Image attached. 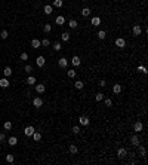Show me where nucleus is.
I'll return each mask as SVG.
<instances>
[{
	"label": "nucleus",
	"mask_w": 148,
	"mask_h": 165,
	"mask_svg": "<svg viewBox=\"0 0 148 165\" xmlns=\"http://www.w3.org/2000/svg\"><path fill=\"white\" fill-rule=\"evenodd\" d=\"M33 106H34V107H37V109H39V107H42V106H43V100H42L40 97L33 98Z\"/></svg>",
	"instance_id": "obj_1"
},
{
	"label": "nucleus",
	"mask_w": 148,
	"mask_h": 165,
	"mask_svg": "<svg viewBox=\"0 0 148 165\" xmlns=\"http://www.w3.org/2000/svg\"><path fill=\"white\" fill-rule=\"evenodd\" d=\"M142 128H144V125H142V122H139V120L133 124V131H135V133H141Z\"/></svg>",
	"instance_id": "obj_2"
},
{
	"label": "nucleus",
	"mask_w": 148,
	"mask_h": 165,
	"mask_svg": "<svg viewBox=\"0 0 148 165\" xmlns=\"http://www.w3.org/2000/svg\"><path fill=\"white\" fill-rule=\"evenodd\" d=\"M80 125H83V126H87V125H89L90 124V120H89V118H87V116H80Z\"/></svg>",
	"instance_id": "obj_3"
},
{
	"label": "nucleus",
	"mask_w": 148,
	"mask_h": 165,
	"mask_svg": "<svg viewBox=\"0 0 148 165\" xmlns=\"http://www.w3.org/2000/svg\"><path fill=\"white\" fill-rule=\"evenodd\" d=\"M126 45V40L123 39V37H118V39H116V46L117 48H124Z\"/></svg>",
	"instance_id": "obj_4"
},
{
	"label": "nucleus",
	"mask_w": 148,
	"mask_h": 165,
	"mask_svg": "<svg viewBox=\"0 0 148 165\" xmlns=\"http://www.w3.org/2000/svg\"><path fill=\"white\" fill-rule=\"evenodd\" d=\"M126 155H127V150H126V149H123V147H120V149L117 150V156H118L120 159H123Z\"/></svg>",
	"instance_id": "obj_5"
},
{
	"label": "nucleus",
	"mask_w": 148,
	"mask_h": 165,
	"mask_svg": "<svg viewBox=\"0 0 148 165\" xmlns=\"http://www.w3.org/2000/svg\"><path fill=\"white\" fill-rule=\"evenodd\" d=\"M71 63H73V65H76V67H77V65H80L81 60H80V57H79V55H74V57L71 58Z\"/></svg>",
	"instance_id": "obj_6"
},
{
	"label": "nucleus",
	"mask_w": 148,
	"mask_h": 165,
	"mask_svg": "<svg viewBox=\"0 0 148 165\" xmlns=\"http://www.w3.org/2000/svg\"><path fill=\"white\" fill-rule=\"evenodd\" d=\"M34 131H36V129H34V128H33V126L30 125V126H27V128L24 129V134H25V135H28V137H31Z\"/></svg>",
	"instance_id": "obj_7"
},
{
	"label": "nucleus",
	"mask_w": 148,
	"mask_h": 165,
	"mask_svg": "<svg viewBox=\"0 0 148 165\" xmlns=\"http://www.w3.org/2000/svg\"><path fill=\"white\" fill-rule=\"evenodd\" d=\"M58 64H59V67H62V69H64V67H67V65H68V60L62 57V58H59Z\"/></svg>",
	"instance_id": "obj_8"
},
{
	"label": "nucleus",
	"mask_w": 148,
	"mask_h": 165,
	"mask_svg": "<svg viewBox=\"0 0 148 165\" xmlns=\"http://www.w3.org/2000/svg\"><path fill=\"white\" fill-rule=\"evenodd\" d=\"M36 64L39 65V67H43V65H45V57H43V55L37 57V60H36Z\"/></svg>",
	"instance_id": "obj_9"
},
{
	"label": "nucleus",
	"mask_w": 148,
	"mask_h": 165,
	"mask_svg": "<svg viewBox=\"0 0 148 165\" xmlns=\"http://www.w3.org/2000/svg\"><path fill=\"white\" fill-rule=\"evenodd\" d=\"M113 92H114V94H120V92H122V85H120V83H114V86H113Z\"/></svg>",
	"instance_id": "obj_10"
},
{
	"label": "nucleus",
	"mask_w": 148,
	"mask_h": 165,
	"mask_svg": "<svg viewBox=\"0 0 148 165\" xmlns=\"http://www.w3.org/2000/svg\"><path fill=\"white\" fill-rule=\"evenodd\" d=\"M130 143H132L133 146H138L139 144V137L136 135V134H133L132 137H130Z\"/></svg>",
	"instance_id": "obj_11"
},
{
	"label": "nucleus",
	"mask_w": 148,
	"mask_h": 165,
	"mask_svg": "<svg viewBox=\"0 0 148 165\" xmlns=\"http://www.w3.org/2000/svg\"><path fill=\"white\" fill-rule=\"evenodd\" d=\"M40 45H42V42H40L39 39H33V40H31V48L37 49V48H40Z\"/></svg>",
	"instance_id": "obj_12"
},
{
	"label": "nucleus",
	"mask_w": 148,
	"mask_h": 165,
	"mask_svg": "<svg viewBox=\"0 0 148 165\" xmlns=\"http://www.w3.org/2000/svg\"><path fill=\"white\" fill-rule=\"evenodd\" d=\"M0 86H2V88H8V86H9V78L0 79Z\"/></svg>",
	"instance_id": "obj_13"
},
{
	"label": "nucleus",
	"mask_w": 148,
	"mask_h": 165,
	"mask_svg": "<svg viewBox=\"0 0 148 165\" xmlns=\"http://www.w3.org/2000/svg\"><path fill=\"white\" fill-rule=\"evenodd\" d=\"M45 89H46V86L43 85V83H39V85H36V91L39 92V94H43V92H45Z\"/></svg>",
	"instance_id": "obj_14"
},
{
	"label": "nucleus",
	"mask_w": 148,
	"mask_h": 165,
	"mask_svg": "<svg viewBox=\"0 0 148 165\" xmlns=\"http://www.w3.org/2000/svg\"><path fill=\"white\" fill-rule=\"evenodd\" d=\"M132 31H133V34H135V36H139L141 33H142V28H141L138 24H136V25H133V30H132Z\"/></svg>",
	"instance_id": "obj_15"
},
{
	"label": "nucleus",
	"mask_w": 148,
	"mask_h": 165,
	"mask_svg": "<svg viewBox=\"0 0 148 165\" xmlns=\"http://www.w3.org/2000/svg\"><path fill=\"white\" fill-rule=\"evenodd\" d=\"M31 137H33V140H34V141H40V140H42V134H40V133H37V131H34Z\"/></svg>",
	"instance_id": "obj_16"
},
{
	"label": "nucleus",
	"mask_w": 148,
	"mask_h": 165,
	"mask_svg": "<svg viewBox=\"0 0 148 165\" xmlns=\"http://www.w3.org/2000/svg\"><path fill=\"white\" fill-rule=\"evenodd\" d=\"M3 74H4V78H10V76H12V69L6 67V69L3 70Z\"/></svg>",
	"instance_id": "obj_17"
},
{
	"label": "nucleus",
	"mask_w": 148,
	"mask_h": 165,
	"mask_svg": "<svg viewBox=\"0 0 148 165\" xmlns=\"http://www.w3.org/2000/svg\"><path fill=\"white\" fill-rule=\"evenodd\" d=\"M92 25H95V27L101 25V18H99V16H95V18H92Z\"/></svg>",
	"instance_id": "obj_18"
},
{
	"label": "nucleus",
	"mask_w": 148,
	"mask_h": 165,
	"mask_svg": "<svg viewBox=\"0 0 148 165\" xmlns=\"http://www.w3.org/2000/svg\"><path fill=\"white\" fill-rule=\"evenodd\" d=\"M68 150H70V153H73V155H76V153L79 152V149H77V146H76V144H71L68 147Z\"/></svg>",
	"instance_id": "obj_19"
},
{
	"label": "nucleus",
	"mask_w": 148,
	"mask_h": 165,
	"mask_svg": "<svg viewBox=\"0 0 148 165\" xmlns=\"http://www.w3.org/2000/svg\"><path fill=\"white\" fill-rule=\"evenodd\" d=\"M61 39H62L64 42H68V40H70V33H68V31H64L62 34H61Z\"/></svg>",
	"instance_id": "obj_20"
},
{
	"label": "nucleus",
	"mask_w": 148,
	"mask_h": 165,
	"mask_svg": "<svg viewBox=\"0 0 148 165\" xmlns=\"http://www.w3.org/2000/svg\"><path fill=\"white\" fill-rule=\"evenodd\" d=\"M68 25H70V28H77V21H76V19H70L68 21Z\"/></svg>",
	"instance_id": "obj_21"
},
{
	"label": "nucleus",
	"mask_w": 148,
	"mask_h": 165,
	"mask_svg": "<svg viewBox=\"0 0 148 165\" xmlns=\"http://www.w3.org/2000/svg\"><path fill=\"white\" fill-rule=\"evenodd\" d=\"M64 2L62 0H53V8H62Z\"/></svg>",
	"instance_id": "obj_22"
},
{
	"label": "nucleus",
	"mask_w": 148,
	"mask_h": 165,
	"mask_svg": "<svg viewBox=\"0 0 148 165\" xmlns=\"http://www.w3.org/2000/svg\"><path fill=\"white\" fill-rule=\"evenodd\" d=\"M27 83L28 85H34L36 83V78L34 76H28V78H27Z\"/></svg>",
	"instance_id": "obj_23"
},
{
	"label": "nucleus",
	"mask_w": 148,
	"mask_h": 165,
	"mask_svg": "<svg viewBox=\"0 0 148 165\" xmlns=\"http://www.w3.org/2000/svg\"><path fill=\"white\" fill-rule=\"evenodd\" d=\"M98 37H99L101 40H104V39L107 37V33L104 31V30H99V31H98Z\"/></svg>",
	"instance_id": "obj_24"
},
{
	"label": "nucleus",
	"mask_w": 148,
	"mask_h": 165,
	"mask_svg": "<svg viewBox=\"0 0 148 165\" xmlns=\"http://www.w3.org/2000/svg\"><path fill=\"white\" fill-rule=\"evenodd\" d=\"M18 143V138L16 137H9V146H15Z\"/></svg>",
	"instance_id": "obj_25"
},
{
	"label": "nucleus",
	"mask_w": 148,
	"mask_h": 165,
	"mask_svg": "<svg viewBox=\"0 0 148 165\" xmlns=\"http://www.w3.org/2000/svg\"><path fill=\"white\" fill-rule=\"evenodd\" d=\"M52 10H53V6H49V5H46V6H45V14L46 15H51Z\"/></svg>",
	"instance_id": "obj_26"
},
{
	"label": "nucleus",
	"mask_w": 148,
	"mask_h": 165,
	"mask_svg": "<svg viewBox=\"0 0 148 165\" xmlns=\"http://www.w3.org/2000/svg\"><path fill=\"white\" fill-rule=\"evenodd\" d=\"M81 15H83V16H89L90 15V9L89 8H83V9H81Z\"/></svg>",
	"instance_id": "obj_27"
},
{
	"label": "nucleus",
	"mask_w": 148,
	"mask_h": 165,
	"mask_svg": "<svg viewBox=\"0 0 148 165\" xmlns=\"http://www.w3.org/2000/svg\"><path fill=\"white\" fill-rule=\"evenodd\" d=\"M74 86L77 88V89H83L85 83H83V82H81V80H77V82H76V83H74Z\"/></svg>",
	"instance_id": "obj_28"
},
{
	"label": "nucleus",
	"mask_w": 148,
	"mask_h": 165,
	"mask_svg": "<svg viewBox=\"0 0 148 165\" xmlns=\"http://www.w3.org/2000/svg\"><path fill=\"white\" fill-rule=\"evenodd\" d=\"M61 43H59V42H55L53 43V49H55V51H56V52H59V51H61Z\"/></svg>",
	"instance_id": "obj_29"
},
{
	"label": "nucleus",
	"mask_w": 148,
	"mask_h": 165,
	"mask_svg": "<svg viewBox=\"0 0 148 165\" xmlns=\"http://www.w3.org/2000/svg\"><path fill=\"white\" fill-rule=\"evenodd\" d=\"M65 23V18H64V16H58V18H56V24L58 25H62Z\"/></svg>",
	"instance_id": "obj_30"
},
{
	"label": "nucleus",
	"mask_w": 148,
	"mask_h": 165,
	"mask_svg": "<svg viewBox=\"0 0 148 165\" xmlns=\"http://www.w3.org/2000/svg\"><path fill=\"white\" fill-rule=\"evenodd\" d=\"M95 100L96 101H102L104 100V94H102V92H98V94L95 95Z\"/></svg>",
	"instance_id": "obj_31"
},
{
	"label": "nucleus",
	"mask_w": 148,
	"mask_h": 165,
	"mask_svg": "<svg viewBox=\"0 0 148 165\" xmlns=\"http://www.w3.org/2000/svg\"><path fill=\"white\" fill-rule=\"evenodd\" d=\"M15 161V158H13V155H6V162H9V164H12Z\"/></svg>",
	"instance_id": "obj_32"
},
{
	"label": "nucleus",
	"mask_w": 148,
	"mask_h": 165,
	"mask_svg": "<svg viewBox=\"0 0 148 165\" xmlns=\"http://www.w3.org/2000/svg\"><path fill=\"white\" fill-rule=\"evenodd\" d=\"M71 131H73V134H80L81 133L80 126H73V129H71Z\"/></svg>",
	"instance_id": "obj_33"
},
{
	"label": "nucleus",
	"mask_w": 148,
	"mask_h": 165,
	"mask_svg": "<svg viewBox=\"0 0 148 165\" xmlns=\"http://www.w3.org/2000/svg\"><path fill=\"white\" fill-rule=\"evenodd\" d=\"M43 30H45V33H51V30H52L51 24H45V27H43Z\"/></svg>",
	"instance_id": "obj_34"
},
{
	"label": "nucleus",
	"mask_w": 148,
	"mask_h": 165,
	"mask_svg": "<svg viewBox=\"0 0 148 165\" xmlns=\"http://www.w3.org/2000/svg\"><path fill=\"white\" fill-rule=\"evenodd\" d=\"M8 36H9V33L6 30H3L2 33H0V37H2V39H8Z\"/></svg>",
	"instance_id": "obj_35"
},
{
	"label": "nucleus",
	"mask_w": 148,
	"mask_h": 165,
	"mask_svg": "<svg viewBox=\"0 0 148 165\" xmlns=\"http://www.w3.org/2000/svg\"><path fill=\"white\" fill-rule=\"evenodd\" d=\"M3 126H4V129H8V131H9V129H12V122H4Z\"/></svg>",
	"instance_id": "obj_36"
},
{
	"label": "nucleus",
	"mask_w": 148,
	"mask_h": 165,
	"mask_svg": "<svg viewBox=\"0 0 148 165\" xmlns=\"http://www.w3.org/2000/svg\"><path fill=\"white\" fill-rule=\"evenodd\" d=\"M68 78H76V70H68Z\"/></svg>",
	"instance_id": "obj_37"
},
{
	"label": "nucleus",
	"mask_w": 148,
	"mask_h": 165,
	"mask_svg": "<svg viewBox=\"0 0 148 165\" xmlns=\"http://www.w3.org/2000/svg\"><path fill=\"white\" fill-rule=\"evenodd\" d=\"M138 71H139V73H144V74H145V73H147V69L144 67V65H139V67H138Z\"/></svg>",
	"instance_id": "obj_38"
},
{
	"label": "nucleus",
	"mask_w": 148,
	"mask_h": 165,
	"mask_svg": "<svg viewBox=\"0 0 148 165\" xmlns=\"http://www.w3.org/2000/svg\"><path fill=\"white\" fill-rule=\"evenodd\" d=\"M21 60H22V61L28 60V54H27V52H22V54H21Z\"/></svg>",
	"instance_id": "obj_39"
},
{
	"label": "nucleus",
	"mask_w": 148,
	"mask_h": 165,
	"mask_svg": "<svg viewBox=\"0 0 148 165\" xmlns=\"http://www.w3.org/2000/svg\"><path fill=\"white\" fill-rule=\"evenodd\" d=\"M138 146H139V144H138ZM139 153H141L142 156H145V147H144V146H139Z\"/></svg>",
	"instance_id": "obj_40"
},
{
	"label": "nucleus",
	"mask_w": 148,
	"mask_h": 165,
	"mask_svg": "<svg viewBox=\"0 0 148 165\" xmlns=\"http://www.w3.org/2000/svg\"><path fill=\"white\" fill-rule=\"evenodd\" d=\"M104 103H105V106H107V107H111V106H113V101L110 100V98H107V100L104 101Z\"/></svg>",
	"instance_id": "obj_41"
},
{
	"label": "nucleus",
	"mask_w": 148,
	"mask_h": 165,
	"mask_svg": "<svg viewBox=\"0 0 148 165\" xmlns=\"http://www.w3.org/2000/svg\"><path fill=\"white\" fill-rule=\"evenodd\" d=\"M42 45H43V46H49V45H51V42H49L47 39H43V40H42Z\"/></svg>",
	"instance_id": "obj_42"
},
{
	"label": "nucleus",
	"mask_w": 148,
	"mask_h": 165,
	"mask_svg": "<svg viewBox=\"0 0 148 165\" xmlns=\"http://www.w3.org/2000/svg\"><path fill=\"white\" fill-rule=\"evenodd\" d=\"M25 71H27V73H31V71H33V67H31V65H25Z\"/></svg>",
	"instance_id": "obj_43"
},
{
	"label": "nucleus",
	"mask_w": 148,
	"mask_h": 165,
	"mask_svg": "<svg viewBox=\"0 0 148 165\" xmlns=\"http://www.w3.org/2000/svg\"><path fill=\"white\" fill-rule=\"evenodd\" d=\"M105 85H107V82L104 80V79H102V80H99V86H101V88H105Z\"/></svg>",
	"instance_id": "obj_44"
},
{
	"label": "nucleus",
	"mask_w": 148,
	"mask_h": 165,
	"mask_svg": "<svg viewBox=\"0 0 148 165\" xmlns=\"http://www.w3.org/2000/svg\"><path fill=\"white\" fill-rule=\"evenodd\" d=\"M4 138H6V134H4V133H0V141H3Z\"/></svg>",
	"instance_id": "obj_45"
}]
</instances>
